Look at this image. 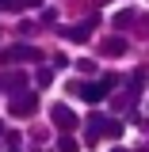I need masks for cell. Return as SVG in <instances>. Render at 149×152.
<instances>
[{"label":"cell","instance_id":"15","mask_svg":"<svg viewBox=\"0 0 149 152\" xmlns=\"http://www.w3.org/2000/svg\"><path fill=\"white\" fill-rule=\"evenodd\" d=\"M0 8H19V0H0Z\"/></svg>","mask_w":149,"mask_h":152},{"label":"cell","instance_id":"10","mask_svg":"<svg viewBox=\"0 0 149 152\" xmlns=\"http://www.w3.org/2000/svg\"><path fill=\"white\" fill-rule=\"evenodd\" d=\"M126 84H130V99H138V95H142V88H145V72H142V69H138V72H130V80H126Z\"/></svg>","mask_w":149,"mask_h":152},{"label":"cell","instance_id":"12","mask_svg":"<svg viewBox=\"0 0 149 152\" xmlns=\"http://www.w3.org/2000/svg\"><path fill=\"white\" fill-rule=\"evenodd\" d=\"M80 145H76L73 137H57V152H76Z\"/></svg>","mask_w":149,"mask_h":152},{"label":"cell","instance_id":"1","mask_svg":"<svg viewBox=\"0 0 149 152\" xmlns=\"http://www.w3.org/2000/svg\"><path fill=\"white\" fill-rule=\"evenodd\" d=\"M111 88H115V76H103V80H96V84H76V95L88 99V103H99Z\"/></svg>","mask_w":149,"mask_h":152},{"label":"cell","instance_id":"4","mask_svg":"<svg viewBox=\"0 0 149 152\" xmlns=\"http://www.w3.org/2000/svg\"><path fill=\"white\" fill-rule=\"evenodd\" d=\"M50 122H54V126H57L61 133L76 129V114L69 110V107H61V103H57V107H50Z\"/></svg>","mask_w":149,"mask_h":152},{"label":"cell","instance_id":"5","mask_svg":"<svg viewBox=\"0 0 149 152\" xmlns=\"http://www.w3.org/2000/svg\"><path fill=\"white\" fill-rule=\"evenodd\" d=\"M99 53H103V57H122V53H126V38H122V34L103 38V42H99Z\"/></svg>","mask_w":149,"mask_h":152},{"label":"cell","instance_id":"9","mask_svg":"<svg viewBox=\"0 0 149 152\" xmlns=\"http://www.w3.org/2000/svg\"><path fill=\"white\" fill-rule=\"evenodd\" d=\"M134 19H138V12H134V8H122L119 15H111V23H115V31H119V27H130Z\"/></svg>","mask_w":149,"mask_h":152},{"label":"cell","instance_id":"8","mask_svg":"<svg viewBox=\"0 0 149 152\" xmlns=\"http://www.w3.org/2000/svg\"><path fill=\"white\" fill-rule=\"evenodd\" d=\"M92 31H96L92 23H76V27H69V31H65V34L73 38V42H88V38H92Z\"/></svg>","mask_w":149,"mask_h":152},{"label":"cell","instance_id":"11","mask_svg":"<svg viewBox=\"0 0 149 152\" xmlns=\"http://www.w3.org/2000/svg\"><path fill=\"white\" fill-rule=\"evenodd\" d=\"M35 84H38V88H50V84H54V69H38V72H35Z\"/></svg>","mask_w":149,"mask_h":152},{"label":"cell","instance_id":"3","mask_svg":"<svg viewBox=\"0 0 149 152\" xmlns=\"http://www.w3.org/2000/svg\"><path fill=\"white\" fill-rule=\"evenodd\" d=\"M38 50L35 46H27V42H19V46H8V50H0V65H12V61H35Z\"/></svg>","mask_w":149,"mask_h":152},{"label":"cell","instance_id":"18","mask_svg":"<svg viewBox=\"0 0 149 152\" xmlns=\"http://www.w3.org/2000/svg\"><path fill=\"white\" fill-rule=\"evenodd\" d=\"M8 152H19V148H8Z\"/></svg>","mask_w":149,"mask_h":152},{"label":"cell","instance_id":"7","mask_svg":"<svg viewBox=\"0 0 149 152\" xmlns=\"http://www.w3.org/2000/svg\"><path fill=\"white\" fill-rule=\"evenodd\" d=\"M103 129H107V118H103V114H92V118H88V141H99Z\"/></svg>","mask_w":149,"mask_h":152},{"label":"cell","instance_id":"13","mask_svg":"<svg viewBox=\"0 0 149 152\" xmlns=\"http://www.w3.org/2000/svg\"><path fill=\"white\" fill-rule=\"evenodd\" d=\"M76 69H80V72H88V76H92V72H96V61H92V57H80V61H76Z\"/></svg>","mask_w":149,"mask_h":152},{"label":"cell","instance_id":"2","mask_svg":"<svg viewBox=\"0 0 149 152\" xmlns=\"http://www.w3.org/2000/svg\"><path fill=\"white\" fill-rule=\"evenodd\" d=\"M35 110H38V95H35V91L12 95V114H16V118H31Z\"/></svg>","mask_w":149,"mask_h":152},{"label":"cell","instance_id":"17","mask_svg":"<svg viewBox=\"0 0 149 152\" xmlns=\"http://www.w3.org/2000/svg\"><path fill=\"white\" fill-rule=\"evenodd\" d=\"M0 133H4V122H0Z\"/></svg>","mask_w":149,"mask_h":152},{"label":"cell","instance_id":"16","mask_svg":"<svg viewBox=\"0 0 149 152\" xmlns=\"http://www.w3.org/2000/svg\"><path fill=\"white\" fill-rule=\"evenodd\" d=\"M19 4H27V8H38V4H42V0H19Z\"/></svg>","mask_w":149,"mask_h":152},{"label":"cell","instance_id":"14","mask_svg":"<svg viewBox=\"0 0 149 152\" xmlns=\"http://www.w3.org/2000/svg\"><path fill=\"white\" fill-rule=\"evenodd\" d=\"M103 137H122V122H107V129H103Z\"/></svg>","mask_w":149,"mask_h":152},{"label":"cell","instance_id":"19","mask_svg":"<svg viewBox=\"0 0 149 152\" xmlns=\"http://www.w3.org/2000/svg\"><path fill=\"white\" fill-rule=\"evenodd\" d=\"M111 152H122V148H111Z\"/></svg>","mask_w":149,"mask_h":152},{"label":"cell","instance_id":"6","mask_svg":"<svg viewBox=\"0 0 149 152\" xmlns=\"http://www.w3.org/2000/svg\"><path fill=\"white\" fill-rule=\"evenodd\" d=\"M23 88H27V76H23V72H4V76H0V91L19 95Z\"/></svg>","mask_w":149,"mask_h":152}]
</instances>
